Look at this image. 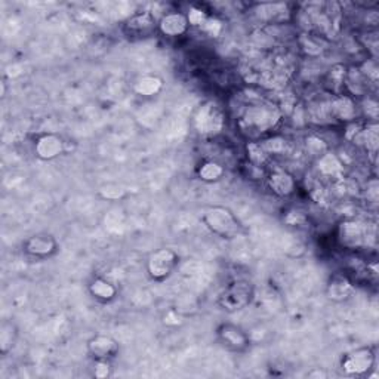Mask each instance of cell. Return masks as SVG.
<instances>
[{"instance_id":"6da1fadb","label":"cell","mask_w":379,"mask_h":379,"mask_svg":"<svg viewBox=\"0 0 379 379\" xmlns=\"http://www.w3.org/2000/svg\"><path fill=\"white\" fill-rule=\"evenodd\" d=\"M341 9L337 3L311 2L302 5L299 21L310 33L332 37L338 33Z\"/></svg>"},{"instance_id":"7a4b0ae2","label":"cell","mask_w":379,"mask_h":379,"mask_svg":"<svg viewBox=\"0 0 379 379\" xmlns=\"http://www.w3.org/2000/svg\"><path fill=\"white\" fill-rule=\"evenodd\" d=\"M279 108L268 103H256L247 105L239 121V126L247 135H261L272 131L280 122Z\"/></svg>"},{"instance_id":"3957f363","label":"cell","mask_w":379,"mask_h":379,"mask_svg":"<svg viewBox=\"0 0 379 379\" xmlns=\"http://www.w3.org/2000/svg\"><path fill=\"white\" fill-rule=\"evenodd\" d=\"M202 220L209 231L222 237V239H233L242 231V224L236 218L234 213L227 208H209L203 212Z\"/></svg>"},{"instance_id":"277c9868","label":"cell","mask_w":379,"mask_h":379,"mask_svg":"<svg viewBox=\"0 0 379 379\" xmlns=\"http://www.w3.org/2000/svg\"><path fill=\"white\" fill-rule=\"evenodd\" d=\"M254 295L255 290L252 283L246 280H234L220 295L218 304L227 312H236L251 304Z\"/></svg>"},{"instance_id":"5b68a950","label":"cell","mask_w":379,"mask_h":379,"mask_svg":"<svg viewBox=\"0 0 379 379\" xmlns=\"http://www.w3.org/2000/svg\"><path fill=\"white\" fill-rule=\"evenodd\" d=\"M224 125L225 117L222 108L213 101H206L202 104L196 116H194V129L202 136H215L221 134Z\"/></svg>"},{"instance_id":"8992f818","label":"cell","mask_w":379,"mask_h":379,"mask_svg":"<svg viewBox=\"0 0 379 379\" xmlns=\"http://www.w3.org/2000/svg\"><path fill=\"white\" fill-rule=\"evenodd\" d=\"M178 259L177 252L172 249H157L156 252L150 255L147 261V272L150 277L157 281L168 279L178 265Z\"/></svg>"},{"instance_id":"52a82bcc","label":"cell","mask_w":379,"mask_h":379,"mask_svg":"<svg viewBox=\"0 0 379 379\" xmlns=\"http://www.w3.org/2000/svg\"><path fill=\"white\" fill-rule=\"evenodd\" d=\"M375 364V353L369 346L357 349L342 357L341 367L346 375L362 376L369 373Z\"/></svg>"},{"instance_id":"ba28073f","label":"cell","mask_w":379,"mask_h":379,"mask_svg":"<svg viewBox=\"0 0 379 379\" xmlns=\"http://www.w3.org/2000/svg\"><path fill=\"white\" fill-rule=\"evenodd\" d=\"M216 333H218V338L222 345L231 351L243 353L251 345V340H249L247 333L233 323H222Z\"/></svg>"},{"instance_id":"9c48e42d","label":"cell","mask_w":379,"mask_h":379,"mask_svg":"<svg viewBox=\"0 0 379 379\" xmlns=\"http://www.w3.org/2000/svg\"><path fill=\"white\" fill-rule=\"evenodd\" d=\"M24 251L35 258H49L58 251V242L52 234L37 233L26 240Z\"/></svg>"},{"instance_id":"30bf717a","label":"cell","mask_w":379,"mask_h":379,"mask_svg":"<svg viewBox=\"0 0 379 379\" xmlns=\"http://www.w3.org/2000/svg\"><path fill=\"white\" fill-rule=\"evenodd\" d=\"M338 240L342 246L355 249L367 243L366 225L357 221H345L341 224L338 231Z\"/></svg>"},{"instance_id":"8fae6325","label":"cell","mask_w":379,"mask_h":379,"mask_svg":"<svg viewBox=\"0 0 379 379\" xmlns=\"http://www.w3.org/2000/svg\"><path fill=\"white\" fill-rule=\"evenodd\" d=\"M252 12L256 19L267 24H280L290 18V9L288 3H259Z\"/></svg>"},{"instance_id":"7c38bea8","label":"cell","mask_w":379,"mask_h":379,"mask_svg":"<svg viewBox=\"0 0 379 379\" xmlns=\"http://www.w3.org/2000/svg\"><path fill=\"white\" fill-rule=\"evenodd\" d=\"M328 112L329 117L335 118V121L351 122L355 118L357 108L351 96L338 94L332 96V100L328 103Z\"/></svg>"},{"instance_id":"4fadbf2b","label":"cell","mask_w":379,"mask_h":379,"mask_svg":"<svg viewBox=\"0 0 379 379\" xmlns=\"http://www.w3.org/2000/svg\"><path fill=\"white\" fill-rule=\"evenodd\" d=\"M88 351L96 362L112 360L118 353V344L108 335H95L88 341Z\"/></svg>"},{"instance_id":"5bb4252c","label":"cell","mask_w":379,"mask_h":379,"mask_svg":"<svg viewBox=\"0 0 379 379\" xmlns=\"http://www.w3.org/2000/svg\"><path fill=\"white\" fill-rule=\"evenodd\" d=\"M156 18L151 12H139L125 23V33L131 37H146L156 30Z\"/></svg>"},{"instance_id":"9a60e30c","label":"cell","mask_w":379,"mask_h":379,"mask_svg":"<svg viewBox=\"0 0 379 379\" xmlns=\"http://www.w3.org/2000/svg\"><path fill=\"white\" fill-rule=\"evenodd\" d=\"M36 156L42 160H52L57 159L64 151V141L61 136L55 134L42 135L35 147Z\"/></svg>"},{"instance_id":"2e32d148","label":"cell","mask_w":379,"mask_h":379,"mask_svg":"<svg viewBox=\"0 0 379 379\" xmlns=\"http://www.w3.org/2000/svg\"><path fill=\"white\" fill-rule=\"evenodd\" d=\"M267 182H268L270 190H272L280 197L290 196V194L294 193L297 188L294 177H292L289 172L281 170V169L273 170L272 173H270L268 178H267Z\"/></svg>"},{"instance_id":"e0dca14e","label":"cell","mask_w":379,"mask_h":379,"mask_svg":"<svg viewBox=\"0 0 379 379\" xmlns=\"http://www.w3.org/2000/svg\"><path fill=\"white\" fill-rule=\"evenodd\" d=\"M188 26H190V23H188L187 17L179 14V12L166 14L164 18L159 21V24H157L160 33L168 36V37L182 36L188 30Z\"/></svg>"},{"instance_id":"ac0fdd59","label":"cell","mask_w":379,"mask_h":379,"mask_svg":"<svg viewBox=\"0 0 379 379\" xmlns=\"http://www.w3.org/2000/svg\"><path fill=\"white\" fill-rule=\"evenodd\" d=\"M353 285L351 281L346 279L345 276H341V274H337L333 276L329 281L328 285V297L332 299V301H337V302H341V301H345L349 299L353 294Z\"/></svg>"},{"instance_id":"d6986e66","label":"cell","mask_w":379,"mask_h":379,"mask_svg":"<svg viewBox=\"0 0 379 379\" xmlns=\"http://www.w3.org/2000/svg\"><path fill=\"white\" fill-rule=\"evenodd\" d=\"M161 88H164V80H161L160 78H157V76H144V78H141L135 86H134V91L141 95V96H155L157 95Z\"/></svg>"},{"instance_id":"ffe728a7","label":"cell","mask_w":379,"mask_h":379,"mask_svg":"<svg viewBox=\"0 0 379 379\" xmlns=\"http://www.w3.org/2000/svg\"><path fill=\"white\" fill-rule=\"evenodd\" d=\"M89 292L96 299L108 302L116 298L117 288L105 279H95L89 285Z\"/></svg>"},{"instance_id":"44dd1931","label":"cell","mask_w":379,"mask_h":379,"mask_svg":"<svg viewBox=\"0 0 379 379\" xmlns=\"http://www.w3.org/2000/svg\"><path fill=\"white\" fill-rule=\"evenodd\" d=\"M342 164L340 159L332 153H324L319 159V170L326 177H338L342 172Z\"/></svg>"},{"instance_id":"7402d4cb","label":"cell","mask_w":379,"mask_h":379,"mask_svg":"<svg viewBox=\"0 0 379 379\" xmlns=\"http://www.w3.org/2000/svg\"><path fill=\"white\" fill-rule=\"evenodd\" d=\"M197 173L202 181L213 182L222 178L224 168L220 164H216V161H204V164L199 168Z\"/></svg>"},{"instance_id":"603a6c76","label":"cell","mask_w":379,"mask_h":379,"mask_svg":"<svg viewBox=\"0 0 379 379\" xmlns=\"http://www.w3.org/2000/svg\"><path fill=\"white\" fill-rule=\"evenodd\" d=\"M247 157H249V160H251L252 165L261 168L268 161L270 155L267 153L261 144L251 143V144H247Z\"/></svg>"},{"instance_id":"cb8c5ba5","label":"cell","mask_w":379,"mask_h":379,"mask_svg":"<svg viewBox=\"0 0 379 379\" xmlns=\"http://www.w3.org/2000/svg\"><path fill=\"white\" fill-rule=\"evenodd\" d=\"M15 341V332H14V326L10 323L5 321L2 324V328H0V351L3 354L8 353L10 349H12Z\"/></svg>"},{"instance_id":"d4e9b609","label":"cell","mask_w":379,"mask_h":379,"mask_svg":"<svg viewBox=\"0 0 379 379\" xmlns=\"http://www.w3.org/2000/svg\"><path fill=\"white\" fill-rule=\"evenodd\" d=\"M264 147V150L267 151L268 155H279L283 153L286 148V139L280 138V136H273L261 144Z\"/></svg>"},{"instance_id":"484cf974","label":"cell","mask_w":379,"mask_h":379,"mask_svg":"<svg viewBox=\"0 0 379 379\" xmlns=\"http://www.w3.org/2000/svg\"><path fill=\"white\" fill-rule=\"evenodd\" d=\"M125 188L117 186V184H108V186H104L100 188V194L101 197L107 199V200H118L125 196Z\"/></svg>"},{"instance_id":"4316f807","label":"cell","mask_w":379,"mask_h":379,"mask_svg":"<svg viewBox=\"0 0 379 379\" xmlns=\"http://www.w3.org/2000/svg\"><path fill=\"white\" fill-rule=\"evenodd\" d=\"M203 31L204 33H208L211 37H216L220 33H221V30H222V23L220 19H216V18H209L204 21V24L202 26Z\"/></svg>"},{"instance_id":"83f0119b","label":"cell","mask_w":379,"mask_h":379,"mask_svg":"<svg viewBox=\"0 0 379 379\" xmlns=\"http://www.w3.org/2000/svg\"><path fill=\"white\" fill-rule=\"evenodd\" d=\"M187 19H188V23L190 26H194V27H202L204 24V21L208 19L206 14L203 12L202 9L199 8H191L190 9V12L187 15Z\"/></svg>"},{"instance_id":"f1b7e54d","label":"cell","mask_w":379,"mask_h":379,"mask_svg":"<svg viewBox=\"0 0 379 379\" xmlns=\"http://www.w3.org/2000/svg\"><path fill=\"white\" fill-rule=\"evenodd\" d=\"M307 148L312 155H319V156L324 155V151H326V146H324L323 141L319 139L317 136L307 138Z\"/></svg>"},{"instance_id":"f546056e","label":"cell","mask_w":379,"mask_h":379,"mask_svg":"<svg viewBox=\"0 0 379 379\" xmlns=\"http://www.w3.org/2000/svg\"><path fill=\"white\" fill-rule=\"evenodd\" d=\"M112 373V366L108 360H98L95 367V376L96 378H107Z\"/></svg>"},{"instance_id":"4dcf8cb0","label":"cell","mask_w":379,"mask_h":379,"mask_svg":"<svg viewBox=\"0 0 379 379\" xmlns=\"http://www.w3.org/2000/svg\"><path fill=\"white\" fill-rule=\"evenodd\" d=\"M357 73H355V76H357V82H362V76H363V73H360L359 70H355ZM363 88H364V85L363 83H357V88H355V94H362V91H363Z\"/></svg>"}]
</instances>
